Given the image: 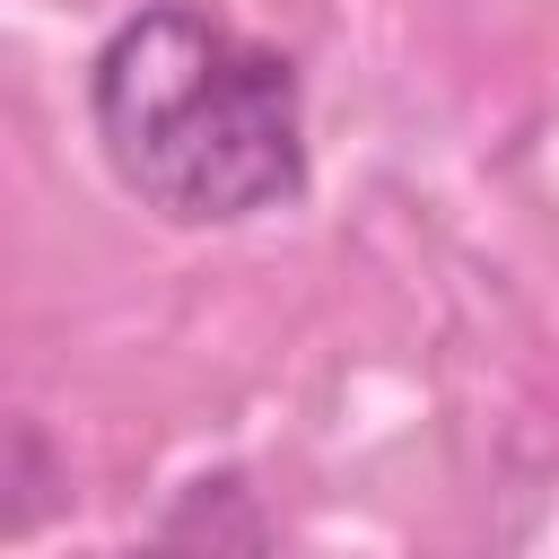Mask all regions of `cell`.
<instances>
[{
	"label": "cell",
	"instance_id": "6da1fadb",
	"mask_svg": "<svg viewBox=\"0 0 559 559\" xmlns=\"http://www.w3.org/2000/svg\"><path fill=\"white\" fill-rule=\"evenodd\" d=\"M87 122L114 183L166 227H245L306 192L297 61L201 0H157L96 44Z\"/></svg>",
	"mask_w": 559,
	"mask_h": 559
},
{
	"label": "cell",
	"instance_id": "7a4b0ae2",
	"mask_svg": "<svg viewBox=\"0 0 559 559\" xmlns=\"http://www.w3.org/2000/svg\"><path fill=\"white\" fill-rule=\"evenodd\" d=\"M245 515H253V498H245V480H236V472L192 480V498L175 507V524H166L148 550H131V559H218V533H236Z\"/></svg>",
	"mask_w": 559,
	"mask_h": 559
}]
</instances>
